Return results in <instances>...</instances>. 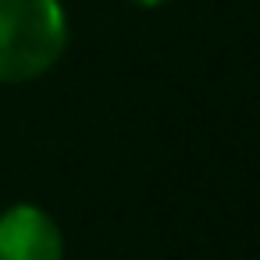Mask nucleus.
<instances>
[{
	"mask_svg": "<svg viewBox=\"0 0 260 260\" xmlns=\"http://www.w3.org/2000/svg\"><path fill=\"white\" fill-rule=\"evenodd\" d=\"M0 260H64L61 224L36 203H15L0 214Z\"/></svg>",
	"mask_w": 260,
	"mask_h": 260,
	"instance_id": "2",
	"label": "nucleus"
},
{
	"mask_svg": "<svg viewBox=\"0 0 260 260\" xmlns=\"http://www.w3.org/2000/svg\"><path fill=\"white\" fill-rule=\"evenodd\" d=\"M128 4H136V8H146V11H153V8H164V4H171V0H128Z\"/></svg>",
	"mask_w": 260,
	"mask_h": 260,
	"instance_id": "3",
	"label": "nucleus"
},
{
	"mask_svg": "<svg viewBox=\"0 0 260 260\" xmlns=\"http://www.w3.org/2000/svg\"><path fill=\"white\" fill-rule=\"evenodd\" d=\"M72 40L61 0H0V86L43 79Z\"/></svg>",
	"mask_w": 260,
	"mask_h": 260,
	"instance_id": "1",
	"label": "nucleus"
}]
</instances>
